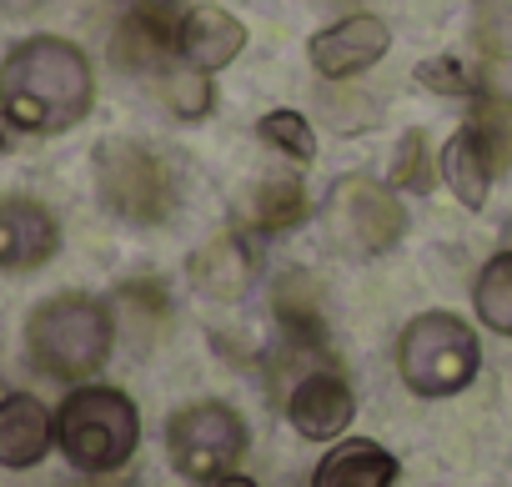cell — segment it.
<instances>
[{"instance_id": "cell-1", "label": "cell", "mask_w": 512, "mask_h": 487, "mask_svg": "<svg viewBox=\"0 0 512 487\" xmlns=\"http://www.w3.org/2000/svg\"><path fill=\"white\" fill-rule=\"evenodd\" d=\"M96 76L81 46L61 36H31L0 61V116L16 131L56 136L91 116Z\"/></svg>"}, {"instance_id": "cell-2", "label": "cell", "mask_w": 512, "mask_h": 487, "mask_svg": "<svg viewBox=\"0 0 512 487\" xmlns=\"http://www.w3.org/2000/svg\"><path fill=\"white\" fill-rule=\"evenodd\" d=\"M116 342V317L91 292H61L46 297L26 322V352L31 362L56 382H86L106 367Z\"/></svg>"}, {"instance_id": "cell-3", "label": "cell", "mask_w": 512, "mask_h": 487, "mask_svg": "<svg viewBox=\"0 0 512 487\" xmlns=\"http://www.w3.org/2000/svg\"><path fill=\"white\" fill-rule=\"evenodd\" d=\"M141 442L136 402L121 387H76L56 412V447L76 472H116Z\"/></svg>"}, {"instance_id": "cell-4", "label": "cell", "mask_w": 512, "mask_h": 487, "mask_svg": "<svg viewBox=\"0 0 512 487\" xmlns=\"http://www.w3.org/2000/svg\"><path fill=\"white\" fill-rule=\"evenodd\" d=\"M482 347L457 312H422L397 337V372L417 397H452L477 377Z\"/></svg>"}, {"instance_id": "cell-5", "label": "cell", "mask_w": 512, "mask_h": 487, "mask_svg": "<svg viewBox=\"0 0 512 487\" xmlns=\"http://www.w3.org/2000/svg\"><path fill=\"white\" fill-rule=\"evenodd\" d=\"M96 196L131 226H161L176 211V171L141 141H101L91 151Z\"/></svg>"}, {"instance_id": "cell-6", "label": "cell", "mask_w": 512, "mask_h": 487, "mask_svg": "<svg viewBox=\"0 0 512 487\" xmlns=\"http://www.w3.org/2000/svg\"><path fill=\"white\" fill-rule=\"evenodd\" d=\"M246 422L226 402H191L171 412L166 422V452L171 467L191 482H216L246 457Z\"/></svg>"}, {"instance_id": "cell-7", "label": "cell", "mask_w": 512, "mask_h": 487, "mask_svg": "<svg viewBox=\"0 0 512 487\" xmlns=\"http://www.w3.org/2000/svg\"><path fill=\"white\" fill-rule=\"evenodd\" d=\"M327 226L342 252L382 257L407 236V206L397 201L392 186L372 176H342L327 196Z\"/></svg>"}, {"instance_id": "cell-8", "label": "cell", "mask_w": 512, "mask_h": 487, "mask_svg": "<svg viewBox=\"0 0 512 487\" xmlns=\"http://www.w3.org/2000/svg\"><path fill=\"white\" fill-rule=\"evenodd\" d=\"M181 16L186 0H131V6H121L111 31V61L131 76H166L181 61L176 56Z\"/></svg>"}, {"instance_id": "cell-9", "label": "cell", "mask_w": 512, "mask_h": 487, "mask_svg": "<svg viewBox=\"0 0 512 487\" xmlns=\"http://www.w3.org/2000/svg\"><path fill=\"white\" fill-rule=\"evenodd\" d=\"M387 46H392V31L382 16H347L307 41V61L322 81H352L372 71L387 56Z\"/></svg>"}, {"instance_id": "cell-10", "label": "cell", "mask_w": 512, "mask_h": 487, "mask_svg": "<svg viewBox=\"0 0 512 487\" xmlns=\"http://www.w3.org/2000/svg\"><path fill=\"white\" fill-rule=\"evenodd\" d=\"M287 417H292V427H297L302 437L327 442V437H342V432L352 427V417H357V397H352L347 377L332 372V367H322V372H302L297 387H292V397H287Z\"/></svg>"}, {"instance_id": "cell-11", "label": "cell", "mask_w": 512, "mask_h": 487, "mask_svg": "<svg viewBox=\"0 0 512 487\" xmlns=\"http://www.w3.org/2000/svg\"><path fill=\"white\" fill-rule=\"evenodd\" d=\"M186 277L211 302H241L256 282V247L246 231H221L186 262Z\"/></svg>"}, {"instance_id": "cell-12", "label": "cell", "mask_w": 512, "mask_h": 487, "mask_svg": "<svg viewBox=\"0 0 512 487\" xmlns=\"http://www.w3.org/2000/svg\"><path fill=\"white\" fill-rule=\"evenodd\" d=\"M61 247V226L56 216L31 201V196H0V267L26 272L51 262Z\"/></svg>"}, {"instance_id": "cell-13", "label": "cell", "mask_w": 512, "mask_h": 487, "mask_svg": "<svg viewBox=\"0 0 512 487\" xmlns=\"http://www.w3.org/2000/svg\"><path fill=\"white\" fill-rule=\"evenodd\" d=\"M241 51H246V26H241L231 11H221V6H186L181 36H176L181 66L211 76V71L231 66Z\"/></svg>"}, {"instance_id": "cell-14", "label": "cell", "mask_w": 512, "mask_h": 487, "mask_svg": "<svg viewBox=\"0 0 512 487\" xmlns=\"http://www.w3.org/2000/svg\"><path fill=\"white\" fill-rule=\"evenodd\" d=\"M56 442V417L46 412L41 397L31 392H11L0 397V467H36Z\"/></svg>"}, {"instance_id": "cell-15", "label": "cell", "mask_w": 512, "mask_h": 487, "mask_svg": "<svg viewBox=\"0 0 512 487\" xmlns=\"http://www.w3.org/2000/svg\"><path fill=\"white\" fill-rule=\"evenodd\" d=\"M397 457L382 447V442H372V437H347V442H337L322 462H317V472H312V487H397Z\"/></svg>"}, {"instance_id": "cell-16", "label": "cell", "mask_w": 512, "mask_h": 487, "mask_svg": "<svg viewBox=\"0 0 512 487\" xmlns=\"http://www.w3.org/2000/svg\"><path fill=\"white\" fill-rule=\"evenodd\" d=\"M272 317L287 337L292 352H322L327 342V312H322V292L307 272H287L272 292Z\"/></svg>"}, {"instance_id": "cell-17", "label": "cell", "mask_w": 512, "mask_h": 487, "mask_svg": "<svg viewBox=\"0 0 512 487\" xmlns=\"http://www.w3.org/2000/svg\"><path fill=\"white\" fill-rule=\"evenodd\" d=\"M462 131L482 151V161H487L492 176L512 171V96L507 91H477L472 106H467Z\"/></svg>"}, {"instance_id": "cell-18", "label": "cell", "mask_w": 512, "mask_h": 487, "mask_svg": "<svg viewBox=\"0 0 512 487\" xmlns=\"http://www.w3.org/2000/svg\"><path fill=\"white\" fill-rule=\"evenodd\" d=\"M437 166H442V181L447 191L467 206V211H482L487 206V191H492V171L482 161V151L467 141V131H457L442 151H437Z\"/></svg>"}, {"instance_id": "cell-19", "label": "cell", "mask_w": 512, "mask_h": 487, "mask_svg": "<svg viewBox=\"0 0 512 487\" xmlns=\"http://www.w3.org/2000/svg\"><path fill=\"white\" fill-rule=\"evenodd\" d=\"M246 216H251L256 231H292V226H302L312 216V196L302 191V181L272 176V181H262V186L251 191Z\"/></svg>"}, {"instance_id": "cell-20", "label": "cell", "mask_w": 512, "mask_h": 487, "mask_svg": "<svg viewBox=\"0 0 512 487\" xmlns=\"http://www.w3.org/2000/svg\"><path fill=\"white\" fill-rule=\"evenodd\" d=\"M472 302H477L482 327H492V332L512 337V252H497V257L477 272Z\"/></svg>"}, {"instance_id": "cell-21", "label": "cell", "mask_w": 512, "mask_h": 487, "mask_svg": "<svg viewBox=\"0 0 512 487\" xmlns=\"http://www.w3.org/2000/svg\"><path fill=\"white\" fill-rule=\"evenodd\" d=\"M256 136H262L277 156L297 161V166L317 161V131L302 111H267L262 121H256Z\"/></svg>"}, {"instance_id": "cell-22", "label": "cell", "mask_w": 512, "mask_h": 487, "mask_svg": "<svg viewBox=\"0 0 512 487\" xmlns=\"http://www.w3.org/2000/svg\"><path fill=\"white\" fill-rule=\"evenodd\" d=\"M442 176V166H432V146L422 131H407L392 151V191H412V196H427L432 181Z\"/></svg>"}, {"instance_id": "cell-23", "label": "cell", "mask_w": 512, "mask_h": 487, "mask_svg": "<svg viewBox=\"0 0 512 487\" xmlns=\"http://www.w3.org/2000/svg\"><path fill=\"white\" fill-rule=\"evenodd\" d=\"M161 96H166V106L181 116V121H201L206 111H211V86H206V76L201 71H191V66H171L166 76H161Z\"/></svg>"}, {"instance_id": "cell-24", "label": "cell", "mask_w": 512, "mask_h": 487, "mask_svg": "<svg viewBox=\"0 0 512 487\" xmlns=\"http://www.w3.org/2000/svg\"><path fill=\"white\" fill-rule=\"evenodd\" d=\"M417 81L437 96H477V71H467L457 56H437L417 66Z\"/></svg>"}, {"instance_id": "cell-25", "label": "cell", "mask_w": 512, "mask_h": 487, "mask_svg": "<svg viewBox=\"0 0 512 487\" xmlns=\"http://www.w3.org/2000/svg\"><path fill=\"white\" fill-rule=\"evenodd\" d=\"M477 41L487 51H512V0H477Z\"/></svg>"}, {"instance_id": "cell-26", "label": "cell", "mask_w": 512, "mask_h": 487, "mask_svg": "<svg viewBox=\"0 0 512 487\" xmlns=\"http://www.w3.org/2000/svg\"><path fill=\"white\" fill-rule=\"evenodd\" d=\"M211 487H256L251 477H241V472H226V477H216Z\"/></svg>"}, {"instance_id": "cell-27", "label": "cell", "mask_w": 512, "mask_h": 487, "mask_svg": "<svg viewBox=\"0 0 512 487\" xmlns=\"http://www.w3.org/2000/svg\"><path fill=\"white\" fill-rule=\"evenodd\" d=\"M0 151H11V121L0 116Z\"/></svg>"}]
</instances>
